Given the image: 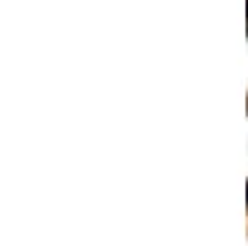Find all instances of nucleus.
<instances>
[{"mask_svg":"<svg viewBox=\"0 0 248 246\" xmlns=\"http://www.w3.org/2000/svg\"><path fill=\"white\" fill-rule=\"evenodd\" d=\"M246 199H248V184H246Z\"/></svg>","mask_w":248,"mask_h":246,"instance_id":"nucleus-1","label":"nucleus"}]
</instances>
